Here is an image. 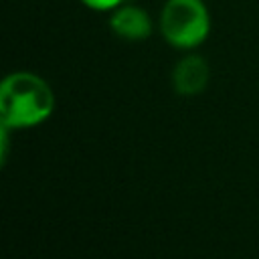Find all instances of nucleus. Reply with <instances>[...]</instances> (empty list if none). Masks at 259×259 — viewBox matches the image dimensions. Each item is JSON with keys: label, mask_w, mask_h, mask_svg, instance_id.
Here are the masks:
<instances>
[{"label": "nucleus", "mask_w": 259, "mask_h": 259, "mask_svg": "<svg viewBox=\"0 0 259 259\" xmlns=\"http://www.w3.org/2000/svg\"><path fill=\"white\" fill-rule=\"evenodd\" d=\"M87 8L91 10H99V12H109V10H115L117 6H121L125 0H81Z\"/></svg>", "instance_id": "5"}, {"label": "nucleus", "mask_w": 259, "mask_h": 259, "mask_svg": "<svg viewBox=\"0 0 259 259\" xmlns=\"http://www.w3.org/2000/svg\"><path fill=\"white\" fill-rule=\"evenodd\" d=\"M158 24L170 47L190 51L206 40L210 32V14L202 0H166Z\"/></svg>", "instance_id": "2"}, {"label": "nucleus", "mask_w": 259, "mask_h": 259, "mask_svg": "<svg viewBox=\"0 0 259 259\" xmlns=\"http://www.w3.org/2000/svg\"><path fill=\"white\" fill-rule=\"evenodd\" d=\"M152 18L150 14L136 4H121L111 10L109 28L115 36L123 40H144L152 34Z\"/></svg>", "instance_id": "3"}, {"label": "nucleus", "mask_w": 259, "mask_h": 259, "mask_svg": "<svg viewBox=\"0 0 259 259\" xmlns=\"http://www.w3.org/2000/svg\"><path fill=\"white\" fill-rule=\"evenodd\" d=\"M55 109L51 85L30 71H16L4 77L0 85L2 125L20 130L42 123Z\"/></svg>", "instance_id": "1"}, {"label": "nucleus", "mask_w": 259, "mask_h": 259, "mask_svg": "<svg viewBox=\"0 0 259 259\" xmlns=\"http://www.w3.org/2000/svg\"><path fill=\"white\" fill-rule=\"evenodd\" d=\"M208 77V63L200 55H186L172 69V87L180 95H198L206 87Z\"/></svg>", "instance_id": "4"}]
</instances>
